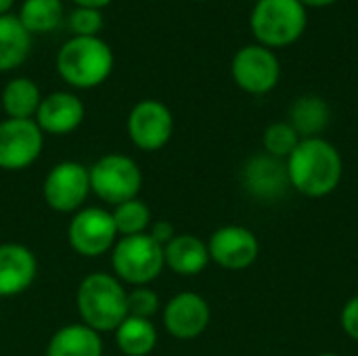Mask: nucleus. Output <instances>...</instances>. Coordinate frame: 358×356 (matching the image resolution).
<instances>
[{"label": "nucleus", "instance_id": "obj_1", "mask_svg": "<svg viewBox=\"0 0 358 356\" xmlns=\"http://www.w3.org/2000/svg\"><path fill=\"white\" fill-rule=\"evenodd\" d=\"M285 164L289 187L310 199L331 195L344 176V159L338 147L323 136L302 138Z\"/></svg>", "mask_w": 358, "mask_h": 356}, {"label": "nucleus", "instance_id": "obj_2", "mask_svg": "<svg viewBox=\"0 0 358 356\" xmlns=\"http://www.w3.org/2000/svg\"><path fill=\"white\" fill-rule=\"evenodd\" d=\"M55 67L67 86L90 90L109 80L115 67V55L101 36H71L57 50Z\"/></svg>", "mask_w": 358, "mask_h": 356}, {"label": "nucleus", "instance_id": "obj_3", "mask_svg": "<svg viewBox=\"0 0 358 356\" xmlns=\"http://www.w3.org/2000/svg\"><path fill=\"white\" fill-rule=\"evenodd\" d=\"M76 308L90 329L99 334L115 332L128 317V292L115 275L92 273L78 285Z\"/></svg>", "mask_w": 358, "mask_h": 356}, {"label": "nucleus", "instance_id": "obj_4", "mask_svg": "<svg viewBox=\"0 0 358 356\" xmlns=\"http://www.w3.org/2000/svg\"><path fill=\"white\" fill-rule=\"evenodd\" d=\"M308 10L300 0H258L250 15V27L258 44L275 50L298 42L306 29Z\"/></svg>", "mask_w": 358, "mask_h": 356}, {"label": "nucleus", "instance_id": "obj_5", "mask_svg": "<svg viewBox=\"0 0 358 356\" xmlns=\"http://www.w3.org/2000/svg\"><path fill=\"white\" fill-rule=\"evenodd\" d=\"M111 269L122 283L147 287L166 269L164 248L149 233L120 237L111 250Z\"/></svg>", "mask_w": 358, "mask_h": 356}, {"label": "nucleus", "instance_id": "obj_6", "mask_svg": "<svg viewBox=\"0 0 358 356\" xmlns=\"http://www.w3.org/2000/svg\"><path fill=\"white\" fill-rule=\"evenodd\" d=\"M90 193L101 201L117 206L138 197L143 187L141 166L124 153H107L88 168Z\"/></svg>", "mask_w": 358, "mask_h": 356}, {"label": "nucleus", "instance_id": "obj_7", "mask_svg": "<svg viewBox=\"0 0 358 356\" xmlns=\"http://www.w3.org/2000/svg\"><path fill=\"white\" fill-rule=\"evenodd\" d=\"M67 241L71 250L84 258H99L111 252L117 241V229L111 212L96 206L78 210L69 220Z\"/></svg>", "mask_w": 358, "mask_h": 356}, {"label": "nucleus", "instance_id": "obj_8", "mask_svg": "<svg viewBox=\"0 0 358 356\" xmlns=\"http://www.w3.org/2000/svg\"><path fill=\"white\" fill-rule=\"evenodd\" d=\"M231 76L243 92L262 97L279 84L281 63L275 50L262 44H248L235 52L231 61Z\"/></svg>", "mask_w": 358, "mask_h": 356}, {"label": "nucleus", "instance_id": "obj_9", "mask_svg": "<svg viewBox=\"0 0 358 356\" xmlns=\"http://www.w3.org/2000/svg\"><path fill=\"white\" fill-rule=\"evenodd\" d=\"M126 132L136 149L159 151L174 134V115L166 103L157 99H143L130 109L126 118Z\"/></svg>", "mask_w": 358, "mask_h": 356}, {"label": "nucleus", "instance_id": "obj_10", "mask_svg": "<svg viewBox=\"0 0 358 356\" xmlns=\"http://www.w3.org/2000/svg\"><path fill=\"white\" fill-rule=\"evenodd\" d=\"M90 195L88 168L80 162H59L50 168L42 183V197L46 206L59 214H76L84 208Z\"/></svg>", "mask_w": 358, "mask_h": 356}, {"label": "nucleus", "instance_id": "obj_11", "mask_svg": "<svg viewBox=\"0 0 358 356\" xmlns=\"http://www.w3.org/2000/svg\"><path fill=\"white\" fill-rule=\"evenodd\" d=\"M44 149V132L34 120L4 118L0 122V170L19 172L29 168Z\"/></svg>", "mask_w": 358, "mask_h": 356}, {"label": "nucleus", "instance_id": "obj_12", "mask_svg": "<svg viewBox=\"0 0 358 356\" xmlns=\"http://www.w3.org/2000/svg\"><path fill=\"white\" fill-rule=\"evenodd\" d=\"M210 262L224 271H245L260 256V241L254 231L241 225H227L212 233L208 241Z\"/></svg>", "mask_w": 358, "mask_h": 356}, {"label": "nucleus", "instance_id": "obj_13", "mask_svg": "<svg viewBox=\"0 0 358 356\" xmlns=\"http://www.w3.org/2000/svg\"><path fill=\"white\" fill-rule=\"evenodd\" d=\"M162 319L166 332L172 338L195 340L208 329L212 321V311L203 296L195 292H180L168 300Z\"/></svg>", "mask_w": 358, "mask_h": 356}, {"label": "nucleus", "instance_id": "obj_14", "mask_svg": "<svg viewBox=\"0 0 358 356\" xmlns=\"http://www.w3.org/2000/svg\"><path fill=\"white\" fill-rule=\"evenodd\" d=\"M243 189L258 201H277L289 189L287 164L268 153H256L241 168Z\"/></svg>", "mask_w": 358, "mask_h": 356}, {"label": "nucleus", "instance_id": "obj_15", "mask_svg": "<svg viewBox=\"0 0 358 356\" xmlns=\"http://www.w3.org/2000/svg\"><path fill=\"white\" fill-rule=\"evenodd\" d=\"M86 118L84 101L69 90H55L42 97L34 122L44 134L63 136L76 132Z\"/></svg>", "mask_w": 358, "mask_h": 356}, {"label": "nucleus", "instance_id": "obj_16", "mask_svg": "<svg viewBox=\"0 0 358 356\" xmlns=\"http://www.w3.org/2000/svg\"><path fill=\"white\" fill-rule=\"evenodd\" d=\"M38 275L36 254L21 243L0 245V298H13L31 287Z\"/></svg>", "mask_w": 358, "mask_h": 356}, {"label": "nucleus", "instance_id": "obj_17", "mask_svg": "<svg viewBox=\"0 0 358 356\" xmlns=\"http://www.w3.org/2000/svg\"><path fill=\"white\" fill-rule=\"evenodd\" d=\"M166 266L180 277H195L206 271L210 264L208 243L191 233H176V237L164 245Z\"/></svg>", "mask_w": 358, "mask_h": 356}, {"label": "nucleus", "instance_id": "obj_18", "mask_svg": "<svg viewBox=\"0 0 358 356\" xmlns=\"http://www.w3.org/2000/svg\"><path fill=\"white\" fill-rule=\"evenodd\" d=\"M46 356H103V338L84 323H69L50 336Z\"/></svg>", "mask_w": 358, "mask_h": 356}, {"label": "nucleus", "instance_id": "obj_19", "mask_svg": "<svg viewBox=\"0 0 358 356\" xmlns=\"http://www.w3.org/2000/svg\"><path fill=\"white\" fill-rule=\"evenodd\" d=\"M287 122L300 134V138L321 136L331 122V107L319 94H302L289 107Z\"/></svg>", "mask_w": 358, "mask_h": 356}, {"label": "nucleus", "instance_id": "obj_20", "mask_svg": "<svg viewBox=\"0 0 358 356\" xmlns=\"http://www.w3.org/2000/svg\"><path fill=\"white\" fill-rule=\"evenodd\" d=\"M31 34L17 15H0V73L21 67L31 52Z\"/></svg>", "mask_w": 358, "mask_h": 356}, {"label": "nucleus", "instance_id": "obj_21", "mask_svg": "<svg viewBox=\"0 0 358 356\" xmlns=\"http://www.w3.org/2000/svg\"><path fill=\"white\" fill-rule=\"evenodd\" d=\"M40 103H42L40 86L25 76L10 78L0 94V105L6 118L13 120H34Z\"/></svg>", "mask_w": 358, "mask_h": 356}, {"label": "nucleus", "instance_id": "obj_22", "mask_svg": "<svg viewBox=\"0 0 358 356\" xmlns=\"http://www.w3.org/2000/svg\"><path fill=\"white\" fill-rule=\"evenodd\" d=\"M113 334L115 344L124 356H149L157 346V329L151 319L128 315Z\"/></svg>", "mask_w": 358, "mask_h": 356}, {"label": "nucleus", "instance_id": "obj_23", "mask_svg": "<svg viewBox=\"0 0 358 356\" xmlns=\"http://www.w3.org/2000/svg\"><path fill=\"white\" fill-rule=\"evenodd\" d=\"M17 19L31 36L48 34L63 23L65 6L63 0H23L17 10Z\"/></svg>", "mask_w": 358, "mask_h": 356}, {"label": "nucleus", "instance_id": "obj_24", "mask_svg": "<svg viewBox=\"0 0 358 356\" xmlns=\"http://www.w3.org/2000/svg\"><path fill=\"white\" fill-rule=\"evenodd\" d=\"M111 216H113L117 235H122V237L147 233L149 227H151V210H149V206H147L143 199H138V197L113 206Z\"/></svg>", "mask_w": 358, "mask_h": 356}, {"label": "nucleus", "instance_id": "obj_25", "mask_svg": "<svg viewBox=\"0 0 358 356\" xmlns=\"http://www.w3.org/2000/svg\"><path fill=\"white\" fill-rule=\"evenodd\" d=\"M300 141H302L300 134L294 130V126L289 122H273L271 126H266V130L262 134L264 153H268L277 159H287Z\"/></svg>", "mask_w": 358, "mask_h": 356}, {"label": "nucleus", "instance_id": "obj_26", "mask_svg": "<svg viewBox=\"0 0 358 356\" xmlns=\"http://www.w3.org/2000/svg\"><path fill=\"white\" fill-rule=\"evenodd\" d=\"M105 17L103 10L99 8H84V6H73V10L67 15V27L71 36H99L103 29Z\"/></svg>", "mask_w": 358, "mask_h": 356}, {"label": "nucleus", "instance_id": "obj_27", "mask_svg": "<svg viewBox=\"0 0 358 356\" xmlns=\"http://www.w3.org/2000/svg\"><path fill=\"white\" fill-rule=\"evenodd\" d=\"M159 296L151 287H134L128 292V315L151 319L159 311Z\"/></svg>", "mask_w": 358, "mask_h": 356}, {"label": "nucleus", "instance_id": "obj_28", "mask_svg": "<svg viewBox=\"0 0 358 356\" xmlns=\"http://www.w3.org/2000/svg\"><path fill=\"white\" fill-rule=\"evenodd\" d=\"M340 323H342L344 334L350 340L358 342V294L344 304L342 315H340Z\"/></svg>", "mask_w": 358, "mask_h": 356}, {"label": "nucleus", "instance_id": "obj_29", "mask_svg": "<svg viewBox=\"0 0 358 356\" xmlns=\"http://www.w3.org/2000/svg\"><path fill=\"white\" fill-rule=\"evenodd\" d=\"M147 233H149L162 248L168 245V243L176 237V229H174V225L168 222V220H155V222H151V227H149Z\"/></svg>", "mask_w": 358, "mask_h": 356}, {"label": "nucleus", "instance_id": "obj_30", "mask_svg": "<svg viewBox=\"0 0 358 356\" xmlns=\"http://www.w3.org/2000/svg\"><path fill=\"white\" fill-rule=\"evenodd\" d=\"M76 6H84V8H99L103 10L105 6H109L113 0H71Z\"/></svg>", "mask_w": 358, "mask_h": 356}, {"label": "nucleus", "instance_id": "obj_31", "mask_svg": "<svg viewBox=\"0 0 358 356\" xmlns=\"http://www.w3.org/2000/svg\"><path fill=\"white\" fill-rule=\"evenodd\" d=\"M306 8L310 6V8H321V6H331V4H336L338 0H300Z\"/></svg>", "mask_w": 358, "mask_h": 356}, {"label": "nucleus", "instance_id": "obj_32", "mask_svg": "<svg viewBox=\"0 0 358 356\" xmlns=\"http://www.w3.org/2000/svg\"><path fill=\"white\" fill-rule=\"evenodd\" d=\"M13 4H15V0H0V15H6V13H10Z\"/></svg>", "mask_w": 358, "mask_h": 356}, {"label": "nucleus", "instance_id": "obj_33", "mask_svg": "<svg viewBox=\"0 0 358 356\" xmlns=\"http://www.w3.org/2000/svg\"><path fill=\"white\" fill-rule=\"evenodd\" d=\"M317 356H340V355H336V353H321V355H317Z\"/></svg>", "mask_w": 358, "mask_h": 356}, {"label": "nucleus", "instance_id": "obj_34", "mask_svg": "<svg viewBox=\"0 0 358 356\" xmlns=\"http://www.w3.org/2000/svg\"><path fill=\"white\" fill-rule=\"evenodd\" d=\"M195 2H203V0H195Z\"/></svg>", "mask_w": 358, "mask_h": 356}, {"label": "nucleus", "instance_id": "obj_35", "mask_svg": "<svg viewBox=\"0 0 358 356\" xmlns=\"http://www.w3.org/2000/svg\"><path fill=\"white\" fill-rule=\"evenodd\" d=\"M254 2H258V0H254Z\"/></svg>", "mask_w": 358, "mask_h": 356}]
</instances>
